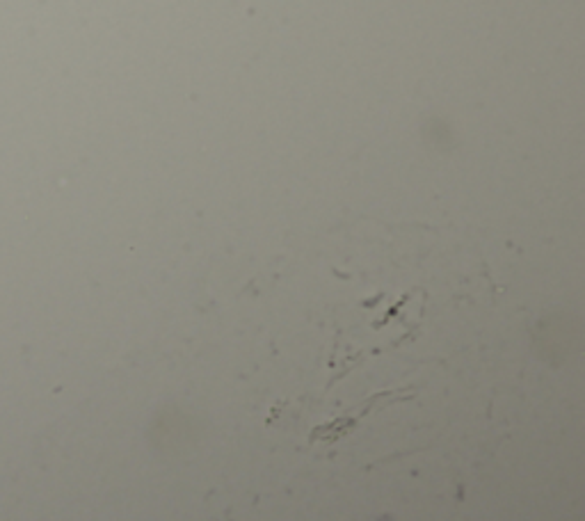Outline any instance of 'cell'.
<instances>
[{
  "instance_id": "1",
  "label": "cell",
  "mask_w": 585,
  "mask_h": 521,
  "mask_svg": "<svg viewBox=\"0 0 585 521\" xmlns=\"http://www.w3.org/2000/svg\"><path fill=\"white\" fill-rule=\"evenodd\" d=\"M302 265L288 331L238 382L252 480H464L517 375L485 261L439 229L359 222Z\"/></svg>"
}]
</instances>
